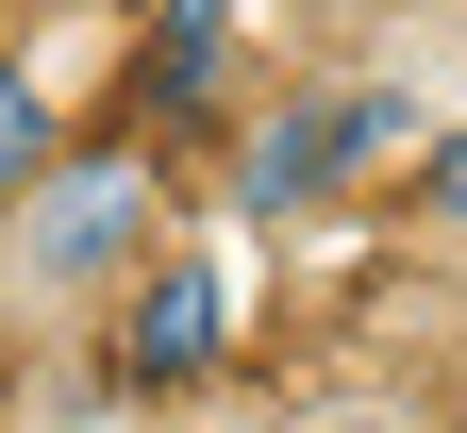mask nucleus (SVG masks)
<instances>
[{"instance_id":"1","label":"nucleus","mask_w":467,"mask_h":433,"mask_svg":"<svg viewBox=\"0 0 467 433\" xmlns=\"http://www.w3.org/2000/svg\"><path fill=\"white\" fill-rule=\"evenodd\" d=\"M150 217H167L150 150H67L17 217H0V284H17L34 317H100V300L150 267Z\"/></svg>"},{"instance_id":"2","label":"nucleus","mask_w":467,"mask_h":433,"mask_svg":"<svg viewBox=\"0 0 467 433\" xmlns=\"http://www.w3.org/2000/svg\"><path fill=\"white\" fill-rule=\"evenodd\" d=\"M368 150H384V84H284V117H251L234 150V217H334Z\"/></svg>"},{"instance_id":"3","label":"nucleus","mask_w":467,"mask_h":433,"mask_svg":"<svg viewBox=\"0 0 467 433\" xmlns=\"http://www.w3.org/2000/svg\"><path fill=\"white\" fill-rule=\"evenodd\" d=\"M117 366L134 384H184V366H217V284L184 251H150L134 284H117Z\"/></svg>"},{"instance_id":"4","label":"nucleus","mask_w":467,"mask_h":433,"mask_svg":"<svg viewBox=\"0 0 467 433\" xmlns=\"http://www.w3.org/2000/svg\"><path fill=\"white\" fill-rule=\"evenodd\" d=\"M50 167H67V117H50V67H34V50H0V217H17V201H34Z\"/></svg>"},{"instance_id":"5","label":"nucleus","mask_w":467,"mask_h":433,"mask_svg":"<svg viewBox=\"0 0 467 433\" xmlns=\"http://www.w3.org/2000/svg\"><path fill=\"white\" fill-rule=\"evenodd\" d=\"M418 233H434V251L467 267V117H451V134L418 150Z\"/></svg>"},{"instance_id":"6","label":"nucleus","mask_w":467,"mask_h":433,"mask_svg":"<svg viewBox=\"0 0 467 433\" xmlns=\"http://www.w3.org/2000/svg\"><path fill=\"white\" fill-rule=\"evenodd\" d=\"M301 433H434V417H400V400H334V417H301Z\"/></svg>"}]
</instances>
